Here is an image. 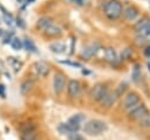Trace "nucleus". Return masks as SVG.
Masks as SVG:
<instances>
[{
	"label": "nucleus",
	"instance_id": "obj_11",
	"mask_svg": "<svg viewBox=\"0 0 150 140\" xmlns=\"http://www.w3.org/2000/svg\"><path fill=\"white\" fill-rule=\"evenodd\" d=\"M43 33L47 35V36H60L61 34H62V28L59 26V25H56V24H50L45 31H43Z\"/></svg>",
	"mask_w": 150,
	"mask_h": 140
},
{
	"label": "nucleus",
	"instance_id": "obj_36",
	"mask_svg": "<svg viewBox=\"0 0 150 140\" xmlns=\"http://www.w3.org/2000/svg\"><path fill=\"white\" fill-rule=\"evenodd\" d=\"M4 34H5V31H4L2 28H0V36H2Z\"/></svg>",
	"mask_w": 150,
	"mask_h": 140
},
{
	"label": "nucleus",
	"instance_id": "obj_28",
	"mask_svg": "<svg viewBox=\"0 0 150 140\" xmlns=\"http://www.w3.org/2000/svg\"><path fill=\"white\" fill-rule=\"evenodd\" d=\"M20 140H36V135H35V133H30V134H21Z\"/></svg>",
	"mask_w": 150,
	"mask_h": 140
},
{
	"label": "nucleus",
	"instance_id": "obj_21",
	"mask_svg": "<svg viewBox=\"0 0 150 140\" xmlns=\"http://www.w3.org/2000/svg\"><path fill=\"white\" fill-rule=\"evenodd\" d=\"M134 55V51L131 47H125L121 52V60H129Z\"/></svg>",
	"mask_w": 150,
	"mask_h": 140
},
{
	"label": "nucleus",
	"instance_id": "obj_30",
	"mask_svg": "<svg viewBox=\"0 0 150 140\" xmlns=\"http://www.w3.org/2000/svg\"><path fill=\"white\" fill-rule=\"evenodd\" d=\"M145 42H146V40H145L144 36H137V38H136V44H137L138 46H144Z\"/></svg>",
	"mask_w": 150,
	"mask_h": 140
},
{
	"label": "nucleus",
	"instance_id": "obj_17",
	"mask_svg": "<svg viewBox=\"0 0 150 140\" xmlns=\"http://www.w3.org/2000/svg\"><path fill=\"white\" fill-rule=\"evenodd\" d=\"M57 131H59L61 134H63V135H73V134L75 133L74 129L70 127V125H69L68 122L60 124V125L57 126Z\"/></svg>",
	"mask_w": 150,
	"mask_h": 140
},
{
	"label": "nucleus",
	"instance_id": "obj_9",
	"mask_svg": "<svg viewBox=\"0 0 150 140\" xmlns=\"http://www.w3.org/2000/svg\"><path fill=\"white\" fill-rule=\"evenodd\" d=\"M34 71L39 76H42V78L47 76L48 73H49V65L46 61H42V60L36 61L34 64Z\"/></svg>",
	"mask_w": 150,
	"mask_h": 140
},
{
	"label": "nucleus",
	"instance_id": "obj_26",
	"mask_svg": "<svg viewBox=\"0 0 150 140\" xmlns=\"http://www.w3.org/2000/svg\"><path fill=\"white\" fill-rule=\"evenodd\" d=\"M139 125L142 127H150V114H148L144 118H142L139 120Z\"/></svg>",
	"mask_w": 150,
	"mask_h": 140
},
{
	"label": "nucleus",
	"instance_id": "obj_15",
	"mask_svg": "<svg viewBox=\"0 0 150 140\" xmlns=\"http://www.w3.org/2000/svg\"><path fill=\"white\" fill-rule=\"evenodd\" d=\"M36 131V125L34 122H25L20 126V132L21 134H30V133H35Z\"/></svg>",
	"mask_w": 150,
	"mask_h": 140
},
{
	"label": "nucleus",
	"instance_id": "obj_4",
	"mask_svg": "<svg viewBox=\"0 0 150 140\" xmlns=\"http://www.w3.org/2000/svg\"><path fill=\"white\" fill-rule=\"evenodd\" d=\"M148 114H149V111H148L146 106L143 104H138L137 106H135L134 108H131L128 112L129 119H132V120H141L142 118H144Z\"/></svg>",
	"mask_w": 150,
	"mask_h": 140
},
{
	"label": "nucleus",
	"instance_id": "obj_18",
	"mask_svg": "<svg viewBox=\"0 0 150 140\" xmlns=\"http://www.w3.org/2000/svg\"><path fill=\"white\" fill-rule=\"evenodd\" d=\"M149 24H150V20H149L146 16H144V18L139 19V20L135 24L134 28H135V31H136V32H141V31H144V29H145V27H146Z\"/></svg>",
	"mask_w": 150,
	"mask_h": 140
},
{
	"label": "nucleus",
	"instance_id": "obj_34",
	"mask_svg": "<svg viewBox=\"0 0 150 140\" xmlns=\"http://www.w3.org/2000/svg\"><path fill=\"white\" fill-rule=\"evenodd\" d=\"M16 25H18L19 27H23V26H25V24L22 22V20H21V19H19V18L16 19Z\"/></svg>",
	"mask_w": 150,
	"mask_h": 140
},
{
	"label": "nucleus",
	"instance_id": "obj_10",
	"mask_svg": "<svg viewBox=\"0 0 150 140\" xmlns=\"http://www.w3.org/2000/svg\"><path fill=\"white\" fill-rule=\"evenodd\" d=\"M122 14H123V16H124L125 20H128V21H134V20L138 16L139 12H138V9H137L135 6H128V7H125V8L122 11Z\"/></svg>",
	"mask_w": 150,
	"mask_h": 140
},
{
	"label": "nucleus",
	"instance_id": "obj_29",
	"mask_svg": "<svg viewBox=\"0 0 150 140\" xmlns=\"http://www.w3.org/2000/svg\"><path fill=\"white\" fill-rule=\"evenodd\" d=\"M60 62L64 64V65L73 66V67H81V64H79V62H73V61H68V60H60Z\"/></svg>",
	"mask_w": 150,
	"mask_h": 140
},
{
	"label": "nucleus",
	"instance_id": "obj_25",
	"mask_svg": "<svg viewBox=\"0 0 150 140\" xmlns=\"http://www.w3.org/2000/svg\"><path fill=\"white\" fill-rule=\"evenodd\" d=\"M8 62L12 64V66H13V68H14L15 72H18L21 68V66H22V62L19 61V60H16L15 58H8Z\"/></svg>",
	"mask_w": 150,
	"mask_h": 140
},
{
	"label": "nucleus",
	"instance_id": "obj_31",
	"mask_svg": "<svg viewBox=\"0 0 150 140\" xmlns=\"http://www.w3.org/2000/svg\"><path fill=\"white\" fill-rule=\"evenodd\" d=\"M0 96H1L2 99L6 98V87H5L4 84H0Z\"/></svg>",
	"mask_w": 150,
	"mask_h": 140
},
{
	"label": "nucleus",
	"instance_id": "obj_2",
	"mask_svg": "<svg viewBox=\"0 0 150 140\" xmlns=\"http://www.w3.org/2000/svg\"><path fill=\"white\" fill-rule=\"evenodd\" d=\"M122 11H123L122 4L118 0H109V1H107L104 4V7H103L104 15L109 20L118 19L121 16V14H122Z\"/></svg>",
	"mask_w": 150,
	"mask_h": 140
},
{
	"label": "nucleus",
	"instance_id": "obj_1",
	"mask_svg": "<svg viewBox=\"0 0 150 140\" xmlns=\"http://www.w3.org/2000/svg\"><path fill=\"white\" fill-rule=\"evenodd\" d=\"M82 129L88 135H100L107 131V124L98 119H91L84 124Z\"/></svg>",
	"mask_w": 150,
	"mask_h": 140
},
{
	"label": "nucleus",
	"instance_id": "obj_16",
	"mask_svg": "<svg viewBox=\"0 0 150 140\" xmlns=\"http://www.w3.org/2000/svg\"><path fill=\"white\" fill-rule=\"evenodd\" d=\"M50 24H53L52 18H49V16H41V18L36 21V27H38L39 29H41V31H45Z\"/></svg>",
	"mask_w": 150,
	"mask_h": 140
},
{
	"label": "nucleus",
	"instance_id": "obj_20",
	"mask_svg": "<svg viewBox=\"0 0 150 140\" xmlns=\"http://www.w3.org/2000/svg\"><path fill=\"white\" fill-rule=\"evenodd\" d=\"M22 44H23V47H25L26 51L32 52V53H36V52H38L36 46L34 45V42L32 41V39H29V38H25V40H23Z\"/></svg>",
	"mask_w": 150,
	"mask_h": 140
},
{
	"label": "nucleus",
	"instance_id": "obj_5",
	"mask_svg": "<svg viewBox=\"0 0 150 140\" xmlns=\"http://www.w3.org/2000/svg\"><path fill=\"white\" fill-rule=\"evenodd\" d=\"M141 99H139V95L136 93V92H130L128 93L124 99H123V102H122V106L124 109H128L130 111L131 108H134L135 106H137L139 104Z\"/></svg>",
	"mask_w": 150,
	"mask_h": 140
},
{
	"label": "nucleus",
	"instance_id": "obj_14",
	"mask_svg": "<svg viewBox=\"0 0 150 140\" xmlns=\"http://www.w3.org/2000/svg\"><path fill=\"white\" fill-rule=\"evenodd\" d=\"M33 87H34V81L30 80V79H26V80L22 81L21 85H20V93H21L22 95H27V94L33 89Z\"/></svg>",
	"mask_w": 150,
	"mask_h": 140
},
{
	"label": "nucleus",
	"instance_id": "obj_32",
	"mask_svg": "<svg viewBox=\"0 0 150 140\" xmlns=\"http://www.w3.org/2000/svg\"><path fill=\"white\" fill-rule=\"evenodd\" d=\"M143 32H144V34H145V35H150V24L145 27V29H144Z\"/></svg>",
	"mask_w": 150,
	"mask_h": 140
},
{
	"label": "nucleus",
	"instance_id": "obj_35",
	"mask_svg": "<svg viewBox=\"0 0 150 140\" xmlns=\"http://www.w3.org/2000/svg\"><path fill=\"white\" fill-rule=\"evenodd\" d=\"M144 54H145L146 56H150V47H146V48H145V51H144Z\"/></svg>",
	"mask_w": 150,
	"mask_h": 140
},
{
	"label": "nucleus",
	"instance_id": "obj_23",
	"mask_svg": "<svg viewBox=\"0 0 150 140\" xmlns=\"http://www.w3.org/2000/svg\"><path fill=\"white\" fill-rule=\"evenodd\" d=\"M11 47H12L14 51H20V49L23 47V44H22V41H21L19 38L14 36V38L12 39V41H11Z\"/></svg>",
	"mask_w": 150,
	"mask_h": 140
},
{
	"label": "nucleus",
	"instance_id": "obj_12",
	"mask_svg": "<svg viewBox=\"0 0 150 140\" xmlns=\"http://www.w3.org/2000/svg\"><path fill=\"white\" fill-rule=\"evenodd\" d=\"M117 99H118V98H117L115 91H114V92H109V93L103 98V100L101 101V105H102L103 107H105V108H109V107H111V106L116 102Z\"/></svg>",
	"mask_w": 150,
	"mask_h": 140
},
{
	"label": "nucleus",
	"instance_id": "obj_13",
	"mask_svg": "<svg viewBox=\"0 0 150 140\" xmlns=\"http://www.w3.org/2000/svg\"><path fill=\"white\" fill-rule=\"evenodd\" d=\"M104 60L110 64H117L118 59H117V54L114 48H111V47L104 48Z\"/></svg>",
	"mask_w": 150,
	"mask_h": 140
},
{
	"label": "nucleus",
	"instance_id": "obj_22",
	"mask_svg": "<svg viewBox=\"0 0 150 140\" xmlns=\"http://www.w3.org/2000/svg\"><path fill=\"white\" fill-rule=\"evenodd\" d=\"M131 78H132V80H134L135 82H137V81L139 80V78H141V66H139L138 64H136V65L134 66L132 72H131Z\"/></svg>",
	"mask_w": 150,
	"mask_h": 140
},
{
	"label": "nucleus",
	"instance_id": "obj_6",
	"mask_svg": "<svg viewBox=\"0 0 150 140\" xmlns=\"http://www.w3.org/2000/svg\"><path fill=\"white\" fill-rule=\"evenodd\" d=\"M98 49H100V45H98L97 42L89 44V45H87V46L83 47V49L81 51V54H80V55H81V58H83V59H86V60H89V59H91L94 55L97 54Z\"/></svg>",
	"mask_w": 150,
	"mask_h": 140
},
{
	"label": "nucleus",
	"instance_id": "obj_33",
	"mask_svg": "<svg viewBox=\"0 0 150 140\" xmlns=\"http://www.w3.org/2000/svg\"><path fill=\"white\" fill-rule=\"evenodd\" d=\"M70 2H74V4H76V5H80V6H82L83 5V0H69Z\"/></svg>",
	"mask_w": 150,
	"mask_h": 140
},
{
	"label": "nucleus",
	"instance_id": "obj_24",
	"mask_svg": "<svg viewBox=\"0 0 150 140\" xmlns=\"http://www.w3.org/2000/svg\"><path fill=\"white\" fill-rule=\"evenodd\" d=\"M127 89H128V84H127L125 81L121 82V84L118 85V87L116 88V91H115V93H116L117 98H120V96L124 95V93H125V91H127Z\"/></svg>",
	"mask_w": 150,
	"mask_h": 140
},
{
	"label": "nucleus",
	"instance_id": "obj_8",
	"mask_svg": "<svg viewBox=\"0 0 150 140\" xmlns=\"http://www.w3.org/2000/svg\"><path fill=\"white\" fill-rule=\"evenodd\" d=\"M67 93H68V96L74 99V98H77L81 93V84L79 80H70L68 82V86H67Z\"/></svg>",
	"mask_w": 150,
	"mask_h": 140
},
{
	"label": "nucleus",
	"instance_id": "obj_27",
	"mask_svg": "<svg viewBox=\"0 0 150 140\" xmlns=\"http://www.w3.org/2000/svg\"><path fill=\"white\" fill-rule=\"evenodd\" d=\"M2 8V7H1ZM4 9V8H2ZM4 20H5V22L7 24V25H11L12 24V21H13V18H12V15L6 11V9H4Z\"/></svg>",
	"mask_w": 150,
	"mask_h": 140
},
{
	"label": "nucleus",
	"instance_id": "obj_19",
	"mask_svg": "<svg viewBox=\"0 0 150 140\" xmlns=\"http://www.w3.org/2000/svg\"><path fill=\"white\" fill-rule=\"evenodd\" d=\"M49 49L53 52V53H56V54H62L64 53L66 51V46L61 42H54L52 45H49Z\"/></svg>",
	"mask_w": 150,
	"mask_h": 140
},
{
	"label": "nucleus",
	"instance_id": "obj_7",
	"mask_svg": "<svg viewBox=\"0 0 150 140\" xmlns=\"http://www.w3.org/2000/svg\"><path fill=\"white\" fill-rule=\"evenodd\" d=\"M64 86H66V76L62 74V73H55L54 75V79H53V88H54V92L56 94H61L64 89Z\"/></svg>",
	"mask_w": 150,
	"mask_h": 140
},
{
	"label": "nucleus",
	"instance_id": "obj_3",
	"mask_svg": "<svg viewBox=\"0 0 150 140\" xmlns=\"http://www.w3.org/2000/svg\"><path fill=\"white\" fill-rule=\"evenodd\" d=\"M109 93L108 91V87L103 84H96L91 91H90V96L94 101H97V102H101L103 100V98Z\"/></svg>",
	"mask_w": 150,
	"mask_h": 140
}]
</instances>
